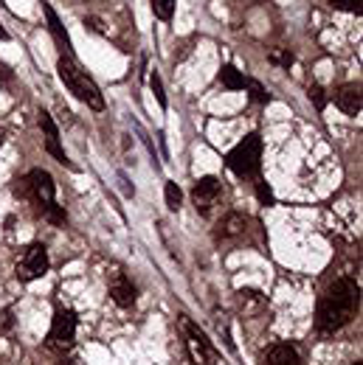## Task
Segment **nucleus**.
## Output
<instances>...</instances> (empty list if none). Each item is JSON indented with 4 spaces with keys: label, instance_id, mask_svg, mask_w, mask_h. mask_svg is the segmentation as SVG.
<instances>
[{
    "label": "nucleus",
    "instance_id": "a211bd4d",
    "mask_svg": "<svg viewBox=\"0 0 363 365\" xmlns=\"http://www.w3.org/2000/svg\"><path fill=\"white\" fill-rule=\"evenodd\" d=\"M43 214H46V217L51 220V222H54V225H65V222H68L65 211H62V208H59L56 202H51V205H46V208H43Z\"/></svg>",
    "mask_w": 363,
    "mask_h": 365
},
{
    "label": "nucleus",
    "instance_id": "b1692460",
    "mask_svg": "<svg viewBox=\"0 0 363 365\" xmlns=\"http://www.w3.org/2000/svg\"><path fill=\"white\" fill-rule=\"evenodd\" d=\"M332 6L341 11H361V0H332Z\"/></svg>",
    "mask_w": 363,
    "mask_h": 365
},
{
    "label": "nucleus",
    "instance_id": "ddd939ff",
    "mask_svg": "<svg viewBox=\"0 0 363 365\" xmlns=\"http://www.w3.org/2000/svg\"><path fill=\"white\" fill-rule=\"evenodd\" d=\"M43 11H46L48 17V29H51V34H54V40H56V46L62 48L65 53L71 51V40H68V34H65V29H62V23H59V17H56V11L51 9V6H43Z\"/></svg>",
    "mask_w": 363,
    "mask_h": 365
},
{
    "label": "nucleus",
    "instance_id": "f8f14e48",
    "mask_svg": "<svg viewBox=\"0 0 363 365\" xmlns=\"http://www.w3.org/2000/svg\"><path fill=\"white\" fill-rule=\"evenodd\" d=\"M268 365H302L299 351L290 346V343H276L271 351H268Z\"/></svg>",
    "mask_w": 363,
    "mask_h": 365
},
{
    "label": "nucleus",
    "instance_id": "dca6fc26",
    "mask_svg": "<svg viewBox=\"0 0 363 365\" xmlns=\"http://www.w3.org/2000/svg\"><path fill=\"white\" fill-rule=\"evenodd\" d=\"M152 3V11L158 20H172L175 14V0H149Z\"/></svg>",
    "mask_w": 363,
    "mask_h": 365
},
{
    "label": "nucleus",
    "instance_id": "a878e982",
    "mask_svg": "<svg viewBox=\"0 0 363 365\" xmlns=\"http://www.w3.org/2000/svg\"><path fill=\"white\" fill-rule=\"evenodd\" d=\"M65 365H79V363H76V360H68V363H65Z\"/></svg>",
    "mask_w": 363,
    "mask_h": 365
},
{
    "label": "nucleus",
    "instance_id": "0eeeda50",
    "mask_svg": "<svg viewBox=\"0 0 363 365\" xmlns=\"http://www.w3.org/2000/svg\"><path fill=\"white\" fill-rule=\"evenodd\" d=\"M186 329H189V349H192L194 363L197 365H217V354L212 351V346H209L206 334H203L194 323H186Z\"/></svg>",
    "mask_w": 363,
    "mask_h": 365
},
{
    "label": "nucleus",
    "instance_id": "6ab92c4d",
    "mask_svg": "<svg viewBox=\"0 0 363 365\" xmlns=\"http://www.w3.org/2000/svg\"><path fill=\"white\" fill-rule=\"evenodd\" d=\"M245 88H251V96H254V101H259V104H265L271 96L265 93V88L257 82V79H245Z\"/></svg>",
    "mask_w": 363,
    "mask_h": 365
},
{
    "label": "nucleus",
    "instance_id": "4468645a",
    "mask_svg": "<svg viewBox=\"0 0 363 365\" xmlns=\"http://www.w3.org/2000/svg\"><path fill=\"white\" fill-rule=\"evenodd\" d=\"M220 82L226 85L228 91H242V88H245V76H242L234 65H226V68L220 71Z\"/></svg>",
    "mask_w": 363,
    "mask_h": 365
},
{
    "label": "nucleus",
    "instance_id": "5701e85b",
    "mask_svg": "<svg viewBox=\"0 0 363 365\" xmlns=\"http://www.w3.org/2000/svg\"><path fill=\"white\" fill-rule=\"evenodd\" d=\"M310 98H313V104H316L318 113L327 107V96H324V91H321V85H310Z\"/></svg>",
    "mask_w": 363,
    "mask_h": 365
},
{
    "label": "nucleus",
    "instance_id": "9b49d317",
    "mask_svg": "<svg viewBox=\"0 0 363 365\" xmlns=\"http://www.w3.org/2000/svg\"><path fill=\"white\" fill-rule=\"evenodd\" d=\"M110 295L119 307H133L136 304V287L124 273H116L113 284H110Z\"/></svg>",
    "mask_w": 363,
    "mask_h": 365
},
{
    "label": "nucleus",
    "instance_id": "4be33fe9",
    "mask_svg": "<svg viewBox=\"0 0 363 365\" xmlns=\"http://www.w3.org/2000/svg\"><path fill=\"white\" fill-rule=\"evenodd\" d=\"M257 197H259L262 205H273V191L268 182H262V180L257 182Z\"/></svg>",
    "mask_w": 363,
    "mask_h": 365
},
{
    "label": "nucleus",
    "instance_id": "bb28decb",
    "mask_svg": "<svg viewBox=\"0 0 363 365\" xmlns=\"http://www.w3.org/2000/svg\"><path fill=\"white\" fill-rule=\"evenodd\" d=\"M352 365H363V363H361V360H358V363H352Z\"/></svg>",
    "mask_w": 363,
    "mask_h": 365
},
{
    "label": "nucleus",
    "instance_id": "9d476101",
    "mask_svg": "<svg viewBox=\"0 0 363 365\" xmlns=\"http://www.w3.org/2000/svg\"><path fill=\"white\" fill-rule=\"evenodd\" d=\"M335 104L347 113V115H358L363 107V98H361V85H344L335 91Z\"/></svg>",
    "mask_w": 363,
    "mask_h": 365
},
{
    "label": "nucleus",
    "instance_id": "f03ea898",
    "mask_svg": "<svg viewBox=\"0 0 363 365\" xmlns=\"http://www.w3.org/2000/svg\"><path fill=\"white\" fill-rule=\"evenodd\" d=\"M56 71H59L62 85L74 93L79 101H85L93 110H104V96H101V91L96 88V82H93L85 71H79V65H76L71 56L62 53V56L56 59Z\"/></svg>",
    "mask_w": 363,
    "mask_h": 365
},
{
    "label": "nucleus",
    "instance_id": "20e7f679",
    "mask_svg": "<svg viewBox=\"0 0 363 365\" xmlns=\"http://www.w3.org/2000/svg\"><path fill=\"white\" fill-rule=\"evenodd\" d=\"M48 273V250L43 245H29L17 262V278L20 281H34Z\"/></svg>",
    "mask_w": 363,
    "mask_h": 365
},
{
    "label": "nucleus",
    "instance_id": "412c9836",
    "mask_svg": "<svg viewBox=\"0 0 363 365\" xmlns=\"http://www.w3.org/2000/svg\"><path fill=\"white\" fill-rule=\"evenodd\" d=\"M149 85H152V93H155L158 104H161V107H166V96H164V85H161V76H158V73H152V76H149Z\"/></svg>",
    "mask_w": 363,
    "mask_h": 365
},
{
    "label": "nucleus",
    "instance_id": "1a4fd4ad",
    "mask_svg": "<svg viewBox=\"0 0 363 365\" xmlns=\"http://www.w3.org/2000/svg\"><path fill=\"white\" fill-rule=\"evenodd\" d=\"M40 127H43V133H46V149L62 163V166H71V160H68V155H65V149L59 146V130H56V124H54V118L48 115L46 110H40Z\"/></svg>",
    "mask_w": 363,
    "mask_h": 365
},
{
    "label": "nucleus",
    "instance_id": "aec40b11",
    "mask_svg": "<svg viewBox=\"0 0 363 365\" xmlns=\"http://www.w3.org/2000/svg\"><path fill=\"white\" fill-rule=\"evenodd\" d=\"M271 62L282 65V68H290V65H293V53H287V51H282V48H273V51H271Z\"/></svg>",
    "mask_w": 363,
    "mask_h": 365
},
{
    "label": "nucleus",
    "instance_id": "2eb2a0df",
    "mask_svg": "<svg viewBox=\"0 0 363 365\" xmlns=\"http://www.w3.org/2000/svg\"><path fill=\"white\" fill-rule=\"evenodd\" d=\"M245 228V217L242 214H228L226 220L220 222V233L223 236H237V233H242Z\"/></svg>",
    "mask_w": 363,
    "mask_h": 365
},
{
    "label": "nucleus",
    "instance_id": "f257e3e1",
    "mask_svg": "<svg viewBox=\"0 0 363 365\" xmlns=\"http://www.w3.org/2000/svg\"><path fill=\"white\" fill-rule=\"evenodd\" d=\"M361 307V287L352 278H338L318 304V331L332 334L355 318Z\"/></svg>",
    "mask_w": 363,
    "mask_h": 365
},
{
    "label": "nucleus",
    "instance_id": "393cba45",
    "mask_svg": "<svg viewBox=\"0 0 363 365\" xmlns=\"http://www.w3.org/2000/svg\"><path fill=\"white\" fill-rule=\"evenodd\" d=\"M0 40H6V31H3V29H0Z\"/></svg>",
    "mask_w": 363,
    "mask_h": 365
},
{
    "label": "nucleus",
    "instance_id": "39448f33",
    "mask_svg": "<svg viewBox=\"0 0 363 365\" xmlns=\"http://www.w3.org/2000/svg\"><path fill=\"white\" fill-rule=\"evenodd\" d=\"M76 340V315L74 309H56L54 315V326H51V346L56 349H71Z\"/></svg>",
    "mask_w": 363,
    "mask_h": 365
},
{
    "label": "nucleus",
    "instance_id": "7ed1b4c3",
    "mask_svg": "<svg viewBox=\"0 0 363 365\" xmlns=\"http://www.w3.org/2000/svg\"><path fill=\"white\" fill-rule=\"evenodd\" d=\"M259 160H262V138L248 135L245 140H239L231 152H228V169L239 178H251L259 172Z\"/></svg>",
    "mask_w": 363,
    "mask_h": 365
},
{
    "label": "nucleus",
    "instance_id": "6e6552de",
    "mask_svg": "<svg viewBox=\"0 0 363 365\" xmlns=\"http://www.w3.org/2000/svg\"><path fill=\"white\" fill-rule=\"evenodd\" d=\"M29 185H31V194L37 197V202L46 208V205H51V202H56L54 200V178L48 175L46 169H34L31 175H29Z\"/></svg>",
    "mask_w": 363,
    "mask_h": 365
},
{
    "label": "nucleus",
    "instance_id": "423d86ee",
    "mask_svg": "<svg viewBox=\"0 0 363 365\" xmlns=\"http://www.w3.org/2000/svg\"><path fill=\"white\" fill-rule=\"evenodd\" d=\"M220 194H223V182L217 180V178H212V175L200 178V180L194 182V188H192V200H194L200 214H209L212 205L220 200Z\"/></svg>",
    "mask_w": 363,
    "mask_h": 365
},
{
    "label": "nucleus",
    "instance_id": "f3484780",
    "mask_svg": "<svg viewBox=\"0 0 363 365\" xmlns=\"http://www.w3.org/2000/svg\"><path fill=\"white\" fill-rule=\"evenodd\" d=\"M181 188H178V182H166V205H169V211H178L181 208Z\"/></svg>",
    "mask_w": 363,
    "mask_h": 365
}]
</instances>
